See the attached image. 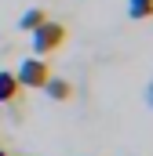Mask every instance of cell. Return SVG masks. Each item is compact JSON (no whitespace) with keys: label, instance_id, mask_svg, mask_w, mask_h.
I'll use <instances>...</instances> for the list:
<instances>
[{"label":"cell","instance_id":"cell-1","mask_svg":"<svg viewBox=\"0 0 153 156\" xmlns=\"http://www.w3.org/2000/svg\"><path fill=\"white\" fill-rule=\"evenodd\" d=\"M29 44H33L37 58H44V55H51V51H58V47L66 44V26L55 22V18H44L37 29L29 33Z\"/></svg>","mask_w":153,"mask_h":156},{"label":"cell","instance_id":"cell-2","mask_svg":"<svg viewBox=\"0 0 153 156\" xmlns=\"http://www.w3.org/2000/svg\"><path fill=\"white\" fill-rule=\"evenodd\" d=\"M18 83L22 87H44L47 83V76H51V66L44 62V58H26L22 66H18Z\"/></svg>","mask_w":153,"mask_h":156},{"label":"cell","instance_id":"cell-3","mask_svg":"<svg viewBox=\"0 0 153 156\" xmlns=\"http://www.w3.org/2000/svg\"><path fill=\"white\" fill-rule=\"evenodd\" d=\"M18 91H22V83L15 73H7V69H0V105L4 102H15L18 98Z\"/></svg>","mask_w":153,"mask_h":156},{"label":"cell","instance_id":"cell-4","mask_svg":"<svg viewBox=\"0 0 153 156\" xmlns=\"http://www.w3.org/2000/svg\"><path fill=\"white\" fill-rule=\"evenodd\" d=\"M44 91H47L55 102H69V98H73V83H69V80H58V76H47Z\"/></svg>","mask_w":153,"mask_h":156},{"label":"cell","instance_id":"cell-5","mask_svg":"<svg viewBox=\"0 0 153 156\" xmlns=\"http://www.w3.org/2000/svg\"><path fill=\"white\" fill-rule=\"evenodd\" d=\"M44 18H51L44 7H29V11H22V18H18V29H22V33H33V29H37Z\"/></svg>","mask_w":153,"mask_h":156},{"label":"cell","instance_id":"cell-6","mask_svg":"<svg viewBox=\"0 0 153 156\" xmlns=\"http://www.w3.org/2000/svg\"><path fill=\"white\" fill-rule=\"evenodd\" d=\"M128 18H135V22L153 18V0H128Z\"/></svg>","mask_w":153,"mask_h":156},{"label":"cell","instance_id":"cell-7","mask_svg":"<svg viewBox=\"0 0 153 156\" xmlns=\"http://www.w3.org/2000/svg\"><path fill=\"white\" fill-rule=\"evenodd\" d=\"M146 98H150V105H153V83H150V91H146Z\"/></svg>","mask_w":153,"mask_h":156},{"label":"cell","instance_id":"cell-8","mask_svg":"<svg viewBox=\"0 0 153 156\" xmlns=\"http://www.w3.org/2000/svg\"><path fill=\"white\" fill-rule=\"evenodd\" d=\"M0 156H11V153H7V149H0Z\"/></svg>","mask_w":153,"mask_h":156}]
</instances>
